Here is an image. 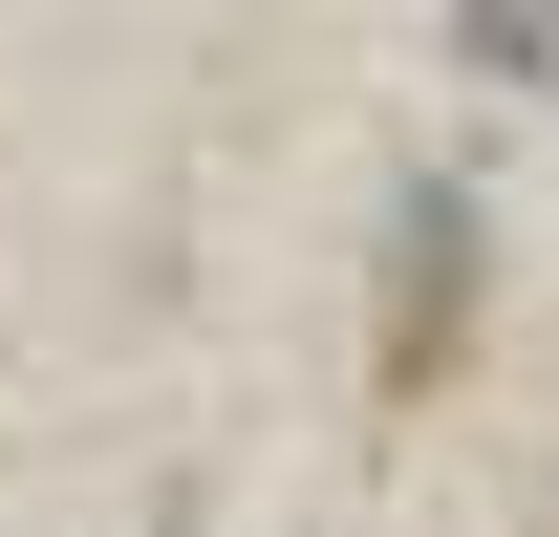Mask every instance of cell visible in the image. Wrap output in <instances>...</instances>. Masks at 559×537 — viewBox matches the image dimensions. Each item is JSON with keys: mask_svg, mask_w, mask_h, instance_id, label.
I'll return each mask as SVG.
<instances>
[{"mask_svg": "<svg viewBox=\"0 0 559 537\" xmlns=\"http://www.w3.org/2000/svg\"><path fill=\"white\" fill-rule=\"evenodd\" d=\"M452 301H474V215L430 194V215H409V279H388V387H430V366H452Z\"/></svg>", "mask_w": 559, "mask_h": 537, "instance_id": "1", "label": "cell"}]
</instances>
